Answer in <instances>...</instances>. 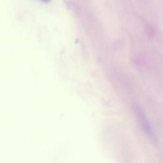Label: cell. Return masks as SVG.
I'll use <instances>...</instances> for the list:
<instances>
[{
	"instance_id": "cell-1",
	"label": "cell",
	"mask_w": 163,
	"mask_h": 163,
	"mask_svg": "<svg viewBox=\"0 0 163 163\" xmlns=\"http://www.w3.org/2000/svg\"><path fill=\"white\" fill-rule=\"evenodd\" d=\"M134 110L138 122L143 131L150 139L155 142V137L151 125L142 110L138 106H135Z\"/></svg>"
},
{
	"instance_id": "cell-2",
	"label": "cell",
	"mask_w": 163,
	"mask_h": 163,
	"mask_svg": "<svg viewBox=\"0 0 163 163\" xmlns=\"http://www.w3.org/2000/svg\"><path fill=\"white\" fill-rule=\"evenodd\" d=\"M42 1L44 3H49L51 2V0H42Z\"/></svg>"
}]
</instances>
